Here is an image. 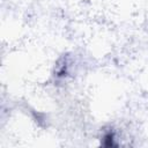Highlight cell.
<instances>
[{
  "label": "cell",
  "mask_w": 148,
  "mask_h": 148,
  "mask_svg": "<svg viewBox=\"0 0 148 148\" xmlns=\"http://www.w3.org/2000/svg\"><path fill=\"white\" fill-rule=\"evenodd\" d=\"M113 140H114V135H113V133L110 131V132L104 133V135H103V142H102V143H103L104 146L110 147V146H113V145H114Z\"/></svg>",
  "instance_id": "6da1fadb"
}]
</instances>
